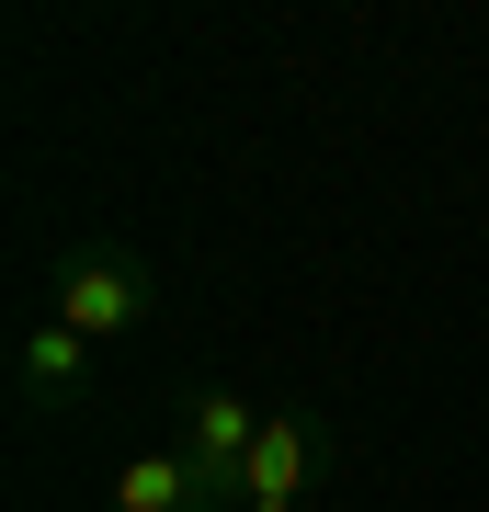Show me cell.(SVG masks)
<instances>
[{"instance_id": "obj_1", "label": "cell", "mask_w": 489, "mask_h": 512, "mask_svg": "<svg viewBox=\"0 0 489 512\" xmlns=\"http://www.w3.org/2000/svg\"><path fill=\"white\" fill-rule=\"evenodd\" d=\"M46 319H69L91 353H103V342H137V330L160 319L148 251H126V239H69V251L46 262Z\"/></svg>"}, {"instance_id": "obj_2", "label": "cell", "mask_w": 489, "mask_h": 512, "mask_svg": "<svg viewBox=\"0 0 489 512\" xmlns=\"http://www.w3.org/2000/svg\"><path fill=\"white\" fill-rule=\"evenodd\" d=\"M251 444H262V410L239 399V387H217V376L182 387V456L205 467V490H217L228 512L251 501Z\"/></svg>"}, {"instance_id": "obj_3", "label": "cell", "mask_w": 489, "mask_h": 512, "mask_svg": "<svg viewBox=\"0 0 489 512\" xmlns=\"http://www.w3.org/2000/svg\"><path fill=\"white\" fill-rule=\"evenodd\" d=\"M12 399L23 410H35V421H69L80 399H91V342H80V330L69 319H23V342H12Z\"/></svg>"}, {"instance_id": "obj_4", "label": "cell", "mask_w": 489, "mask_h": 512, "mask_svg": "<svg viewBox=\"0 0 489 512\" xmlns=\"http://www.w3.org/2000/svg\"><path fill=\"white\" fill-rule=\"evenodd\" d=\"M319 467H330V433H319V421H308V410H262V444H251V501H239V512H308Z\"/></svg>"}, {"instance_id": "obj_5", "label": "cell", "mask_w": 489, "mask_h": 512, "mask_svg": "<svg viewBox=\"0 0 489 512\" xmlns=\"http://www.w3.org/2000/svg\"><path fill=\"white\" fill-rule=\"evenodd\" d=\"M114 512H228V501L205 490V467L182 456V444H160V456H126V467H114Z\"/></svg>"}]
</instances>
